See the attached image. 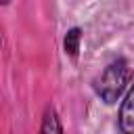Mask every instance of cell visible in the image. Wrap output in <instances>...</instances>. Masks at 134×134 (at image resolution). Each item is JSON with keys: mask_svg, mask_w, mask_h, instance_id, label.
Here are the masks:
<instances>
[{"mask_svg": "<svg viewBox=\"0 0 134 134\" xmlns=\"http://www.w3.org/2000/svg\"><path fill=\"white\" fill-rule=\"evenodd\" d=\"M121 134H134V86L126 94L119 107V117H117Z\"/></svg>", "mask_w": 134, "mask_h": 134, "instance_id": "7a4b0ae2", "label": "cell"}, {"mask_svg": "<svg viewBox=\"0 0 134 134\" xmlns=\"http://www.w3.org/2000/svg\"><path fill=\"white\" fill-rule=\"evenodd\" d=\"M0 44H2V36H0Z\"/></svg>", "mask_w": 134, "mask_h": 134, "instance_id": "8992f818", "label": "cell"}, {"mask_svg": "<svg viewBox=\"0 0 134 134\" xmlns=\"http://www.w3.org/2000/svg\"><path fill=\"white\" fill-rule=\"evenodd\" d=\"M130 80V67L124 59H115L111 61L94 80V92L100 96V100H105L107 105L115 103L121 92L126 90Z\"/></svg>", "mask_w": 134, "mask_h": 134, "instance_id": "6da1fadb", "label": "cell"}, {"mask_svg": "<svg viewBox=\"0 0 134 134\" xmlns=\"http://www.w3.org/2000/svg\"><path fill=\"white\" fill-rule=\"evenodd\" d=\"M42 134H63V128H61V121H59V115L52 107L46 109L44 113V121H42Z\"/></svg>", "mask_w": 134, "mask_h": 134, "instance_id": "3957f363", "label": "cell"}, {"mask_svg": "<svg viewBox=\"0 0 134 134\" xmlns=\"http://www.w3.org/2000/svg\"><path fill=\"white\" fill-rule=\"evenodd\" d=\"M0 2H2V4H8V2H10V0H0Z\"/></svg>", "mask_w": 134, "mask_h": 134, "instance_id": "5b68a950", "label": "cell"}, {"mask_svg": "<svg viewBox=\"0 0 134 134\" xmlns=\"http://www.w3.org/2000/svg\"><path fill=\"white\" fill-rule=\"evenodd\" d=\"M80 40H82V31H80V27L69 29V31H67V36H65V52H67L69 57H73V59L77 57Z\"/></svg>", "mask_w": 134, "mask_h": 134, "instance_id": "277c9868", "label": "cell"}]
</instances>
